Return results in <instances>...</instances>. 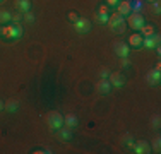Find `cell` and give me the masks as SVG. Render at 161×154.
<instances>
[{
	"label": "cell",
	"instance_id": "1",
	"mask_svg": "<svg viewBox=\"0 0 161 154\" xmlns=\"http://www.w3.org/2000/svg\"><path fill=\"white\" fill-rule=\"evenodd\" d=\"M108 24H110V28H112L113 33H117V34H122L125 29H127V22H125V17L122 14H112L108 17Z\"/></svg>",
	"mask_w": 161,
	"mask_h": 154
},
{
	"label": "cell",
	"instance_id": "24",
	"mask_svg": "<svg viewBox=\"0 0 161 154\" xmlns=\"http://www.w3.org/2000/svg\"><path fill=\"white\" fill-rule=\"evenodd\" d=\"M22 19H24V21H28V22H34V14L31 12V10H28V12H24Z\"/></svg>",
	"mask_w": 161,
	"mask_h": 154
},
{
	"label": "cell",
	"instance_id": "4",
	"mask_svg": "<svg viewBox=\"0 0 161 154\" xmlns=\"http://www.w3.org/2000/svg\"><path fill=\"white\" fill-rule=\"evenodd\" d=\"M127 24H129V28L139 31L141 28H142V24H144V17H142V14H139V12L129 14V21H127Z\"/></svg>",
	"mask_w": 161,
	"mask_h": 154
},
{
	"label": "cell",
	"instance_id": "27",
	"mask_svg": "<svg viewBox=\"0 0 161 154\" xmlns=\"http://www.w3.org/2000/svg\"><path fill=\"white\" fill-rule=\"evenodd\" d=\"M108 75H110L108 69H101V70H99V77H101V79H108Z\"/></svg>",
	"mask_w": 161,
	"mask_h": 154
},
{
	"label": "cell",
	"instance_id": "14",
	"mask_svg": "<svg viewBox=\"0 0 161 154\" xmlns=\"http://www.w3.org/2000/svg\"><path fill=\"white\" fill-rule=\"evenodd\" d=\"M129 46H132V48H141V46H142V34L134 33L132 36L129 38Z\"/></svg>",
	"mask_w": 161,
	"mask_h": 154
},
{
	"label": "cell",
	"instance_id": "23",
	"mask_svg": "<svg viewBox=\"0 0 161 154\" xmlns=\"http://www.w3.org/2000/svg\"><path fill=\"white\" fill-rule=\"evenodd\" d=\"M159 149H161V139L156 137L154 140H153V151H154V152H159Z\"/></svg>",
	"mask_w": 161,
	"mask_h": 154
},
{
	"label": "cell",
	"instance_id": "26",
	"mask_svg": "<svg viewBox=\"0 0 161 154\" xmlns=\"http://www.w3.org/2000/svg\"><path fill=\"white\" fill-rule=\"evenodd\" d=\"M22 19V12H17V14H12V17H10V21H14L16 24H19V21Z\"/></svg>",
	"mask_w": 161,
	"mask_h": 154
},
{
	"label": "cell",
	"instance_id": "34",
	"mask_svg": "<svg viewBox=\"0 0 161 154\" xmlns=\"http://www.w3.org/2000/svg\"><path fill=\"white\" fill-rule=\"evenodd\" d=\"M0 2H2V0H0Z\"/></svg>",
	"mask_w": 161,
	"mask_h": 154
},
{
	"label": "cell",
	"instance_id": "10",
	"mask_svg": "<svg viewBox=\"0 0 161 154\" xmlns=\"http://www.w3.org/2000/svg\"><path fill=\"white\" fill-rule=\"evenodd\" d=\"M110 89H112V84H110L108 79H99L96 82V91L99 94H108Z\"/></svg>",
	"mask_w": 161,
	"mask_h": 154
},
{
	"label": "cell",
	"instance_id": "19",
	"mask_svg": "<svg viewBox=\"0 0 161 154\" xmlns=\"http://www.w3.org/2000/svg\"><path fill=\"white\" fill-rule=\"evenodd\" d=\"M139 31L142 33V36H144V38L153 36V34H154V26H151V24H142V28H141Z\"/></svg>",
	"mask_w": 161,
	"mask_h": 154
},
{
	"label": "cell",
	"instance_id": "11",
	"mask_svg": "<svg viewBox=\"0 0 161 154\" xmlns=\"http://www.w3.org/2000/svg\"><path fill=\"white\" fill-rule=\"evenodd\" d=\"M159 79H161V74L159 70H149L147 75H146V80H147V84H151V86H156V84H159Z\"/></svg>",
	"mask_w": 161,
	"mask_h": 154
},
{
	"label": "cell",
	"instance_id": "17",
	"mask_svg": "<svg viewBox=\"0 0 161 154\" xmlns=\"http://www.w3.org/2000/svg\"><path fill=\"white\" fill-rule=\"evenodd\" d=\"M64 125L69 127V129H74V127L77 125V117H75V115H72V113L65 115V117H64Z\"/></svg>",
	"mask_w": 161,
	"mask_h": 154
},
{
	"label": "cell",
	"instance_id": "21",
	"mask_svg": "<svg viewBox=\"0 0 161 154\" xmlns=\"http://www.w3.org/2000/svg\"><path fill=\"white\" fill-rule=\"evenodd\" d=\"M122 144H125L127 147L132 149V146H134V139H132V135H130V134H125L124 139H122Z\"/></svg>",
	"mask_w": 161,
	"mask_h": 154
},
{
	"label": "cell",
	"instance_id": "18",
	"mask_svg": "<svg viewBox=\"0 0 161 154\" xmlns=\"http://www.w3.org/2000/svg\"><path fill=\"white\" fill-rule=\"evenodd\" d=\"M17 106H19V103L16 101V99H9L7 103H3V110H7L9 113H14V111H17Z\"/></svg>",
	"mask_w": 161,
	"mask_h": 154
},
{
	"label": "cell",
	"instance_id": "7",
	"mask_svg": "<svg viewBox=\"0 0 161 154\" xmlns=\"http://www.w3.org/2000/svg\"><path fill=\"white\" fill-rule=\"evenodd\" d=\"M108 80H110L112 86L120 87V86H124V84H125V75L122 74V72H113V74L108 75Z\"/></svg>",
	"mask_w": 161,
	"mask_h": 154
},
{
	"label": "cell",
	"instance_id": "20",
	"mask_svg": "<svg viewBox=\"0 0 161 154\" xmlns=\"http://www.w3.org/2000/svg\"><path fill=\"white\" fill-rule=\"evenodd\" d=\"M10 17H12V14H10L9 10H0V24H5V22H9Z\"/></svg>",
	"mask_w": 161,
	"mask_h": 154
},
{
	"label": "cell",
	"instance_id": "9",
	"mask_svg": "<svg viewBox=\"0 0 161 154\" xmlns=\"http://www.w3.org/2000/svg\"><path fill=\"white\" fill-rule=\"evenodd\" d=\"M159 45V34H153V36H147V38H142V46L146 48L153 50Z\"/></svg>",
	"mask_w": 161,
	"mask_h": 154
},
{
	"label": "cell",
	"instance_id": "5",
	"mask_svg": "<svg viewBox=\"0 0 161 154\" xmlns=\"http://www.w3.org/2000/svg\"><path fill=\"white\" fill-rule=\"evenodd\" d=\"M74 29L77 31L79 34H86V33H89V29H91V21H87V19H77V21L74 22Z\"/></svg>",
	"mask_w": 161,
	"mask_h": 154
},
{
	"label": "cell",
	"instance_id": "33",
	"mask_svg": "<svg viewBox=\"0 0 161 154\" xmlns=\"http://www.w3.org/2000/svg\"><path fill=\"white\" fill-rule=\"evenodd\" d=\"M146 2H151L153 3V2H156V0H146Z\"/></svg>",
	"mask_w": 161,
	"mask_h": 154
},
{
	"label": "cell",
	"instance_id": "22",
	"mask_svg": "<svg viewBox=\"0 0 161 154\" xmlns=\"http://www.w3.org/2000/svg\"><path fill=\"white\" fill-rule=\"evenodd\" d=\"M159 122H161L159 115H154V117L151 118V127L153 129H159Z\"/></svg>",
	"mask_w": 161,
	"mask_h": 154
},
{
	"label": "cell",
	"instance_id": "32",
	"mask_svg": "<svg viewBox=\"0 0 161 154\" xmlns=\"http://www.w3.org/2000/svg\"><path fill=\"white\" fill-rule=\"evenodd\" d=\"M0 110H3V103H2V99H0Z\"/></svg>",
	"mask_w": 161,
	"mask_h": 154
},
{
	"label": "cell",
	"instance_id": "25",
	"mask_svg": "<svg viewBox=\"0 0 161 154\" xmlns=\"http://www.w3.org/2000/svg\"><path fill=\"white\" fill-rule=\"evenodd\" d=\"M130 5H132V10H134V12H139L141 7H142V3H141L139 0H134V2H130Z\"/></svg>",
	"mask_w": 161,
	"mask_h": 154
},
{
	"label": "cell",
	"instance_id": "28",
	"mask_svg": "<svg viewBox=\"0 0 161 154\" xmlns=\"http://www.w3.org/2000/svg\"><path fill=\"white\" fill-rule=\"evenodd\" d=\"M153 3H154V5H153V9H154V14H156V15H159L161 9H159V3H158V0H156V2H153Z\"/></svg>",
	"mask_w": 161,
	"mask_h": 154
},
{
	"label": "cell",
	"instance_id": "12",
	"mask_svg": "<svg viewBox=\"0 0 161 154\" xmlns=\"http://www.w3.org/2000/svg\"><path fill=\"white\" fill-rule=\"evenodd\" d=\"M108 5H101L99 7V12L96 14V21L99 22V24H105V22H108Z\"/></svg>",
	"mask_w": 161,
	"mask_h": 154
},
{
	"label": "cell",
	"instance_id": "16",
	"mask_svg": "<svg viewBox=\"0 0 161 154\" xmlns=\"http://www.w3.org/2000/svg\"><path fill=\"white\" fill-rule=\"evenodd\" d=\"M16 9L19 12H28V10H31V2L29 0H16Z\"/></svg>",
	"mask_w": 161,
	"mask_h": 154
},
{
	"label": "cell",
	"instance_id": "13",
	"mask_svg": "<svg viewBox=\"0 0 161 154\" xmlns=\"http://www.w3.org/2000/svg\"><path fill=\"white\" fill-rule=\"evenodd\" d=\"M118 14H122L125 17V15H129V14H132V5H130V2L129 0H124V2H118Z\"/></svg>",
	"mask_w": 161,
	"mask_h": 154
},
{
	"label": "cell",
	"instance_id": "30",
	"mask_svg": "<svg viewBox=\"0 0 161 154\" xmlns=\"http://www.w3.org/2000/svg\"><path fill=\"white\" fill-rule=\"evenodd\" d=\"M69 19H70V21H77V19H79V15L77 14H75V12H70V14H69Z\"/></svg>",
	"mask_w": 161,
	"mask_h": 154
},
{
	"label": "cell",
	"instance_id": "29",
	"mask_svg": "<svg viewBox=\"0 0 161 154\" xmlns=\"http://www.w3.org/2000/svg\"><path fill=\"white\" fill-rule=\"evenodd\" d=\"M118 2H120V0H106L108 7H117V5H118Z\"/></svg>",
	"mask_w": 161,
	"mask_h": 154
},
{
	"label": "cell",
	"instance_id": "2",
	"mask_svg": "<svg viewBox=\"0 0 161 154\" xmlns=\"http://www.w3.org/2000/svg\"><path fill=\"white\" fill-rule=\"evenodd\" d=\"M0 36L5 40H19L22 36V28L21 24H9L0 28Z\"/></svg>",
	"mask_w": 161,
	"mask_h": 154
},
{
	"label": "cell",
	"instance_id": "3",
	"mask_svg": "<svg viewBox=\"0 0 161 154\" xmlns=\"http://www.w3.org/2000/svg\"><path fill=\"white\" fill-rule=\"evenodd\" d=\"M47 123L52 130H58L60 127H64V117L58 111H50L47 115Z\"/></svg>",
	"mask_w": 161,
	"mask_h": 154
},
{
	"label": "cell",
	"instance_id": "6",
	"mask_svg": "<svg viewBox=\"0 0 161 154\" xmlns=\"http://www.w3.org/2000/svg\"><path fill=\"white\" fill-rule=\"evenodd\" d=\"M132 149H134V152H136V154H147V152H151V146H149V142H146V140L134 142Z\"/></svg>",
	"mask_w": 161,
	"mask_h": 154
},
{
	"label": "cell",
	"instance_id": "31",
	"mask_svg": "<svg viewBox=\"0 0 161 154\" xmlns=\"http://www.w3.org/2000/svg\"><path fill=\"white\" fill-rule=\"evenodd\" d=\"M120 63H122V67H129V65H130V62L127 60V57H124V58H122V62H120Z\"/></svg>",
	"mask_w": 161,
	"mask_h": 154
},
{
	"label": "cell",
	"instance_id": "8",
	"mask_svg": "<svg viewBox=\"0 0 161 154\" xmlns=\"http://www.w3.org/2000/svg\"><path fill=\"white\" fill-rule=\"evenodd\" d=\"M115 53H117L120 58H124V57H127L129 55V50H130V46L127 45V43H124V41H117L115 43Z\"/></svg>",
	"mask_w": 161,
	"mask_h": 154
},
{
	"label": "cell",
	"instance_id": "15",
	"mask_svg": "<svg viewBox=\"0 0 161 154\" xmlns=\"http://www.w3.org/2000/svg\"><path fill=\"white\" fill-rule=\"evenodd\" d=\"M58 137H60V140H64V142L70 140L72 139V129H69V127H60L58 129Z\"/></svg>",
	"mask_w": 161,
	"mask_h": 154
}]
</instances>
